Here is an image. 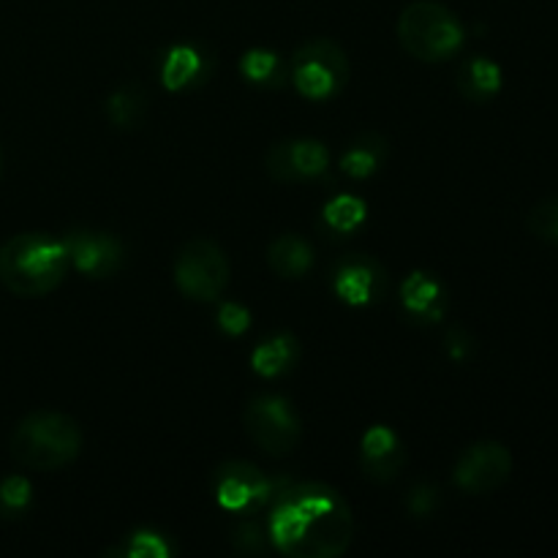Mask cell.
Returning <instances> with one entry per match:
<instances>
[{"mask_svg": "<svg viewBox=\"0 0 558 558\" xmlns=\"http://www.w3.org/2000/svg\"><path fill=\"white\" fill-rule=\"evenodd\" d=\"M267 537L292 558H336L354 539L349 501L327 483H278L267 505Z\"/></svg>", "mask_w": 558, "mask_h": 558, "instance_id": "cell-1", "label": "cell"}, {"mask_svg": "<svg viewBox=\"0 0 558 558\" xmlns=\"http://www.w3.org/2000/svg\"><path fill=\"white\" fill-rule=\"evenodd\" d=\"M71 270L60 238L22 232L0 245V283L16 298H44L65 281Z\"/></svg>", "mask_w": 558, "mask_h": 558, "instance_id": "cell-2", "label": "cell"}, {"mask_svg": "<svg viewBox=\"0 0 558 558\" xmlns=\"http://www.w3.org/2000/svg\"><path fill=\"white\" fill-rule=\"evenodd\" d=\"M11 456L33 472H58L80 458L82 428L63 412H33L16 423L11 434Z\"/></svg>", "mask_w": 558, "mask_h": 558, "instance_id": "cell-3", "label": "cell"}, {"mask_svg": "<svg viewBox=\"0 0 558 558\" xmlns=\"http://www.w3.org/2000/svg\"><path fill=\"white\" fill-rule=\"evenodd\" d=\"M398 41L420 63H445L466 44V27L445 3L414 0L398 16Z\"/></svg>", "mask_w": 558, "mask_h": 558, "instance_id": "cell-4", "label": "cell"}, {"mask_svg": "<svg viewBox=\"0 0 558 558\" xmlns=\"http://www.w3.org/2000/svg\"><path fill=\"white\" fill-rule=\"evenodd\" d=\"M287 69L294 90L308 101H330V98L341 96L349 74H352L341 44L325 36L311 38L303 47L294 49Z\"/></svg>", "mask_w": 558, "mask_h": 558, "instance_id": "cell-5", "label": "cell"}, {"mask_svg": "<svg viewBox=\"0 0 558 558\" xmlns=\"http://www.w3.org/2000/svg\"><path fill=\"white\" fill-rule=\"evenodd\" d=\"M174 287L196 303H218L227 292L232 267L221 245L210 238H194L174 256Z\"/></svg>", "mask_w": 558, "mask_h": 558, "instance_id": "cell-6", "label": "cell"}, {"mask_svg": "<svg viewBox=\"0 0 558 558\" xmlns=\"http://www.w3.org/2000/svg\"><path fill=\"white\" fill-rule=\"evenodd\" d=\"M243 428L248 439L267 456H289L303 436L300 414L287 398L276 392H259L245 403Z\"/></svg>", "mask_w": 558, "mask_h": 558, "instance_id": "cell-7", "label": "cell"}, {"mask_svg": "<svg viewBox=\"0 0 558 558\" xmlns=\"http://www.w3.org/2000/svg\"><path fill=\"white\" fill-rule=\"evenodd\" d=\"M276 490L278 480L267 477L248 461H227L213 474V496L218 507L240 518L267 510Z\"/></svg>", "mask_w": 558, "mask_h": 558, "instance_id": "cell-8", "label": "cell"}, {"mask_svg": "<svg viewBox=\"0 0 558 558\" xmlns=\"http://www.w3.org/2000/svg\"><path fill=\"white\" fill-rule=\"evenodd\" d=\"M512 474V452L501 441H477L458 456L452 483L469 496H488L499 490Z\"/></svg>", "mask_w": 558, "mask_h": 558, "instance_id": "cell-9", "label": "cell"}, {"mask_svg": "<svg viewBox=\"0 0 558 558\" xmlns=\"http://www.w3.org/2000/svg\"><path fill=\"white\" fill-rule=\"evenodd\" d=\"M265 167L278 183H319L330 174V150L319 140H283L267 150Z\"/></svg>", "mask_w": 558, "mask_h": 558, "instance_id": "cell-10", "label": "cell"}, {"mask_svg": "<svg viewBox=\"0 0 558 558\" xmlns=\"http://www.w3.org/2000/svg\"><path fill=\"white\" fill-rule=\"evenodd\" d=\"M332 292L352 308L376 305L387 292V270L376 256L347 254L330 270Z\"/></svg>", "mask_w": 558, "mask_h": 558, "instance_id": "cell-11", "label": "cell"}, {"mask_svg": "<svg viewBox=\"0 0 558 558\" xmlns=\"http://www.w3.org/2000/svg\"><path fill=\"white\" fill-rule=\"evenodd\" d=\"M60 240H63L71 267L85 272L87 278H112L123 270L125 245L112 232L69 229Z\"/></svg>", "mask_w": 558, "mask_h": 558, "instance_id": "cell-12", "label": "cell"}, {"mask_svg": "<svg viewBox=\"0 0 558 558\" xmlns=\"http://www.w3.org/2000/svg\"><path fill=\"white\" fill-rule=\"evenodd\" d=\"M407 445L387 425H371L360 441V466L374 483H390L407 466Z\"/></svg>", "mask_w": 558, "mask_h": 558, "instance_id": "cell-13", "label": "cell"}, {"mask_svg": "<svg viewBox=\"0 0 558 558\" xmlns=\"http://www.w3.org/2000/svg\"><path fill=\"white\" fill-rule=\"evenodd\" d=\"M401 308L407 316L423 325H436L447 316L450 308V298H447V287L439 276L428 270H414L409 272L401 281Z\"/></svg>", "mask_w": 558, "mask_h": 558, "instance_id": "cell-14", "label": "cell"}, {"mask_svg": "<svg viewBox=\"0 0 558 558\" xmlns=\"http://www.w3.org/2000/svg\"><path fill=\"white\" fill-rule=\"evenodd\" d=\"M210 71L213 60L199 44H172L161 58V85L172 93H183L189 87L202 85Z\"/></svg>", "mask_w": 558, "mask_h": 558, "instance_id": "cell-15", "label": "cell"}, {"mask_svg": "<svg viewBox=\"0 0 558 558\" xmlns=\"http://www.w3.org/2000/svg\"><path fill=\"white\" fill-rule=\"evenodd\" d=\"M456 87L466 101L488 104L501 90V65L485 54H474L458 65Z\"/></svg>", "mask_w": 558, "mask_h": 558, "instance_id": "cell-16", "label": "cell"}, {"mask_svg": "<svg viewBox=\"0 0 558 558\" xmlns=\"http://www.w3.org/2000/svg\"><path fill=\"white\" fill-rule=\"evenodd\" d=\"M314 245L305 238L294 232L278 234L276 240L267 248V265L276 276L289 278V281H298V278H305L311 270H314Z\"/></svg>", "mask_w": 558, "mask_h": 558, "instance_id": "cell-17", "label": "cell"}, {"mask_svg": "<svg viewBox=\"0 0 558 558\" xmlns=\"http://www.w3.org/2000/svg\"><path fill=\"white\" fill-rule=\"evenodd\" d=\"M298 363L300 341L292 332H276V336L265 338V341L254 349V354H251V368H254L262 379H278V376L289 374Z\"/></svg>", "mask_w": 558, "mask_h": 558, "instance_id": "cell-18", "label": "cell"}, {"mask_svg": "<svg viewBox=\"0 0 558 558\" xmlns=\"http://www.w3.org/2000/svg\"><path fill=\"white\" fill-rule=\"evenodd\" d=\"M387 161V140L379 131H363L341 153V172L352 180H365Z\"/></svg>", "mask_w": 558, "mask_h": 558, "instance_id": "cell-19", "label": "cell"}, {"mask_svg": "<svg viewBox=\"0 0 558 558\" xmlns=\"http://www.w3.org/2000/svg\"><path fill=\"white\" fill-rule=\"evenodd\" d=\"M147 90L142 82H125L120 85L112 96L107 98V118L114 129L120 131H131V129H140L142 120L147 114Z\"/></svg>", "mask_w": 558, "mask_h": 558, "instance_id": "cell-20", "label": "cell"}, {"mask_svg": "<svg viewBox=\"0 0 558 558\" xmlns=\"http://www.w3.org/2000/svg\"><path fill=\"white\" fill-rule=\"evenodd\" d=\"M368 218V205L357 194H336L322 207V227L332 234H352Z\"/></svg>", "mask_w": 558, "mask_h": 558, "instance_id": "cell-21", "label": "cell"}, {"mask_svg": "<svg viewBox=\"0 0 558 558\" xmlns=\"http://www.w3.org/2000/svg\"><path fill=\"white\" fill-rule=\"evenodd\" d=\"M240 74L251 82V85L262 87H281L289 80V69L283 65L281 54H276L272 49L256 47L240 58Z\"/></svg>", "mask_w": 558, "mask_h": 558, "instance_id": "cell-22", "label": "cell"}, {"mask_svg": "<svg viewBox=\"0 0 558 558\" xmlns=\"http://www.w3.org/2000/svg\"><path fill=\"white\" fill-rule=\"evenodd\" d=\"M178 554L172 539L163 534L153 532V529H140V532L129 534V539L118 545V548H107L104 556H120V558H169Z\"/></svg>", "mask_w": 558, "mask_h": 558, "instance_id": "cell-23", "label": "cell"}, {"mask_svg": "<svg viewBox=\"0 0 558 558\" xmlns=\"http://www.w3.org/2000/svg\"><path fill=\"white\" fill-rule=\"evenodd\" d=\"M33 505V485L25 474H9L0 480V518L14 521L22 518Z\"/></svg>", "mask_w": 558, "mask_h": 558, "instance_id": "cell-24", "label": "cell"}, {"mask_svg": "<svg viewBox=\"0 0 558 558\" xmlns=\"http://www.w3.org/2000/svg\"><path fill=\"white\" fill-rule=\"evenodd\" d=\"M526 227L543 243L558 245V196H550V199L534 205L526 218Z\"/></svg>", "mask_w": 558, "mask_h": 558, "instance_id": "cell-25", "label": "cell"}, {"mask_svg": "<svg viewBox=\"0 0 558 558\" xmlns=\"http://www.w3.org/2000/svg\"><path fill=\"white\" fill-rule=\"evenodd\" d=\"M232 545L240 554H265L270 548L267 526L262 529V523L254 521V515H243V521L232 532Z\"/></svg>", "mask_w": 558, "mask_h": 558, "instance_id": "cell-26", "label": "cell"}, {"mask_svg": "<svg viewBox=\"0 0 558 558\" xmlns=\"http://www.w3.org/2000/svg\"><path fill=\"white\" fill-rule=\"evenodd\" d=\"M216 322L223 336L238 338L251 327V311L243 303H238V300H227V303L218 305Z\"/></svg>", "mask_w": 558, "mask_h": 558, "instance_id": "cell-27", "label": "cell"}, {"mask_svg": "<svg viewBox=\"0 0 558 558\" xmlns=\"http://www.w3.org/2000/svg\"><path fill=\"white\" fill-rule=\"evenodd\" d=\"M445 352L452 363H466L474 354V336L461 325H452L445 336Z\"/></svg>", "mask_w": 558, "mask_h": 558, "instance_id": "cell-28", "label": "cell"}, {"mask_svg": "<svg viewBox=\"0 0 558 558\" xmlns=\"http://www.w3.org/2000/svg\"><path fill=\"white\" fill-rule=\"evenodd\" d=\"M409 510H412L414 518H430L439 507V488L430 483H420L417 488L409 494Z\"/></svg>", "mask_w": 558, "mask_h": 558, "instance_id": "cell-29", "label": "cell"}, {"mask_svg": "<svg viewBox=\"0 0 558 558\" xmlns=\"http://www.w3.org/2000/svg\"><path fill=\"white\" fill-rule=\"evenodd\" d=\"M0 172H3V156H0Z\"/></svg>", "mask_w": 558, "mask_h": 558, "instance_id": "cell-30", "label": "cell"}]
</instances>
